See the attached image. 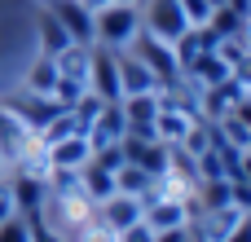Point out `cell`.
I'll return each instance as SVG.
<instances>
[{
  "label": "cell",
  "instance_id": "1",
  "mask_svg": "<svg viewBox=\"0 0 251 242\" xmlns=\"http://www.w3.org/2000/svg\"><path fill=\"white\" fill-rule=\"evenodd\" d=\"M141 31V9L137 4H101L93 9V44L101 48H128Z\"/></svg>",
  "mask_w": 251,
  "mask_h": 242
},
{
  "label": "cell",
  "instance_id": "2",
  "mask_svg": "<svg viewBox=\"0 0 251 242\" xmlns=\"http://www.w3.org/2000/svg\"><path fill=\"white\" fill-rule=\"evenodd\" d=\"M132 53L146 62V71L154 75V84H159V88H176V84H181V62H176L172 44H163V40H154V35L137 31V40H132Z\"/></svg>",
  "mask_w": 251,
  "mask_h": 242
},
{
  "label": "cell",
  "instance_id": "3",
  "mask_svg": "<svg viewBox=\"0 0 251 242\" xmlns=\"http://www.w3.org/2000/svg\"><path fill=\"white\" fill-rule=\"evenodd\" d=\"M141 4H146V9H141V31H146V35H154V40H163V44H176V40L190 31L181 0H141Z\"/></svg>",
  "mask_w": 251,
  "mask_h": 242
},
{
  "label": "cell",
  "instance_id": "4",
  "mask_svg": "<svg viewBox=\"0 0 251 242\" xmlns=\"http://www.w3.org/2000/svg\"><path fill=\"white\" fill-rule=\"evenodd\" d=\"M119 150H124V163L150 172L154 181L172 172V145H163V141H154V137H132V132H124V137H119Z\"/></svg>",
  "mask_w": 251,
  "mask_h": 242
},
{
  "label": "cell",
  "instance_id": "5",
  "mask_svg": "<svg viewBox=\"0 0 251 242\" xmlns=\"http://www.w3.org/2000/svg\"><path fill=\"white\" fill-rule=\"evenodd\" d=\"M9 194H13V216H22V220H40L44 216V207H49V185H44V176H35V172H18L13 181H9Z\"/></svg>",
  "mask_w": 251,
  "mask_h": 242
},
{
  "label": "cell",
  "instance_id": "6",
  "mask_svg": "<svg viewBox=\"0 0 251 242\" xmlns=\"http://www.w3.org/2000/svg\"><path fill=\"white\" fill-rule=\"evenodd\" d=\"M88 93L101 101H119V66H115V48L93 44L88 48Z\"/></svg>",
  "mask_w": 251,
  "mask_h": 242
},
{
  "label": "cell",
  "instance_id": "7",
  "mask_svg": "<svg viewBox=\"0 0 251 242\" xmlns=\"http://www.w3.org/2000/svg\"><path fill=\"white\" fill-rule=\"evenodd\" d=\"M146 229L150 234H163V229H181V225H190V212H185V203L176 198V194H150L146 198Z\"/></svg>",
  "mask_w": 251,
  "mask_h": 242
},
{
  "label": "cell",
  "instance_id": "8",
  "mask_svg": "<svg viewBox=\"0 0 251 242\" xmlns=\"http://www.w3.org/2000/svg\"><path fill=\"white\" fill-rule=\"evenodd\" d=\"M9 110L18 115V123H22L26 132H44V128H49V123H53L66 106H62L57 97H35V93H26V97H18Z\"/></svg>",
  "mask_w": 251,
  "mask_h": 242
},
{
  "label": "cell",
  "instance_id": "9",
  "mask_svg": "<svg viewBox=\"0 0 251 242\" xmlns=\"http://www.w3.org/2000/svg\"><path fill=\"white\" fill-rule=\"evenodd\" d=\"M115 66H119V97H132V93H159L154 75L146 71V62H141L132 48H115Z\"/></svg>",
  "mask_w": 251,
  "mask_h": 242
},
{
  "label": "cell",
  "instance_id": "10",
  "mask_svg": "<svg viewBox=\"0 0 251 242\" xmlns=\"http://www.w3.org/2000/svg\"><path fill=\"white\" fill-rule=\"evenodd\" d=\"M141 216H146V203H141L137 194H119V190H115V194L101 203V229H106V234H124V229L137 225Z\"/></svg>",
  "mask_w": 251,
  "mask_h": 242
},
{
  "label": "cell",
  "instance_id": "11",
  "mask_svg": "<svg viewBox=\"0 0 251 242\" xmlns=\"http://www.w3.org/2000/svg\"><path fill=\"white\" fill-rule=\"evenodd\" d=\"M44 159L53 172H79L93 159V145H88V137H62V141L44 145Z\"/></svg>",
  "mask_w": 251,
  "mask_h": 242
},
{
  "label": "cell",
  "instance_id": "12",
  "mask_svg": "<svg viewBox=\"0 0 251 242\" xmlns=\"http://www.w3.org/2000/svg\"><path fill=\"white\" fill-rule=\"evenodd\" d=\"M49 9H53V18L66 26V35L75 44H93V9L88 4H79V0H53Z\"/></svg>",
  "mask_w": 251,
  "mask_h": 242
},
{
  "label": "cell",
  "instance_id": "13",
  "mask_svg": "<svg viewBox=\"0 0 251 242\" xmlns=\"http://www.w3.org/2000/svg\"><path fill=\"white\" fill-rule=\"evenodd\" d=\"M124 132H128V123H124V110H119V101H106V106L97 110L93 128H88V145H93V150H101V145H115Z\"/></svg>",
  "mask_w": 251,
  "mask_h": 242
},
{
  "label": "cell",
  "instance_id": "14",
  "mask_svg": "<svg viewBox=\"0 0 251 242\" xmlns=\"http://www.w3.org/2000/svg\"><path fill=\"white\" fill-rule=\"evenodd\" d=\"M79 194H88V198L106 203V198L115 194V172H110V168H101L97 159H88V163L79 168Z\"/></svg>",
  "mask_w": 251,
  "mask_h": 242
},
{
  "label": "cell",
  "instance_id": "15",
  "mask_svg": "<svg viewBox=\"0 0 251 242\" xmlns=\"http://www.w3.org/2000/svg\"><path fill=\"white\" fill-rule=\"evenodd\" d=\"M53 88H57V57L40 53L35 66L26 71V93H35V97H53Z\"/></svg>",
  "mask_w": 251,
  "mask_h": 242
},
{
  "label": "cell",
  "instance_id": "16",
  "mask_svg": "<svg viewBox=\"0 0 251 242\" xmlns=\"http://www.w3.org/2000/svg\"><path fill=\"white\" fill-rule=\"evenodd\" d=\"M154 185H159V181H154L150 172L132 168V163H124V168L115 172V190H119V194H137L141 203H146V194H154Z\"/></svg>",
  "mask_w": 251,
  "mask_h": 242
},
{
  "label": "cell",
  "instance_id": "17",
  "mask_svg": "<svg viewBox=\"0 0 251 242\" xmlns=\"http://www.w3.org/2000/svg\"><path fill=\"white\" fill-rule=\"evenodd\" d=\"M40 40H44V53H49V57H57V53H66V48L75 44V40L66 35V26L53 18V9L40 13Z\"/></svg>",
  "mask_w": 251,
  "mask_h": 242
},
{
  "label": "cell",
  "instance_id": "18",
  "mask_svg": "<svg viewBox=\"0 0 251 242\" xmlns=\"http://www.w3.org/2000/svg\"><path fill=\"white\" fill-rule=\"evenodd\" d=\"M0 242H31V220H22V216L0 220Z\"/></svg>",
  "mask_w": 251,
  "mask_h": 242
},
{
  "label": "cell",
  "instance_id": "19",
  "mask_svg": "<svg viewBox=\"0 0 251 242\" xmlns=\"http://www.w3.org/2000/svg\"><path fill=\"white\" fill-rule=\"evenodd\" d=\"M181 9H185V22H190V26H207L212 13H216L207 0H181Z\"/></svg>",
  "mask_w": 251,
  "mask_h": 242
},
{
  "label": "cell",
  "instance_id": "20",
  "mask_svg": "<svg viewBox=\"0 0 251 242\" xmlns=\"http://www.w3.org/2000/svg\"><path fill=\"white\" fill-rule=\"evenodd\" d=\"M115 242H154V234L146 229V220H137V225H128L124 234H115Z\"/></svg>",
  "mask_w": 251,
  "mask_h": 242
},
{
  "label": "cell",
  "instance_id": "21",
  "mask_svg": "<svg viewBox=\"0 0 251 242\" xmlns=\"http://www.w3.org/2000/svg\"><path fill=\"white\" fill-rule=\"evenodd\" d=\"M229 115H234V119H238V123L251 132V93H243V97L234 101V110H229Z\"/></svg>",
  "mask_w": 251,
  "mask_h": 242
},
{
  "label": "cell",
  "instance_id": "22",
  "mask_svg": "<svg viewBox=\"0 0 251 242\" xmlns=\"http://www.w3.org/2000/svg\"><path fill=\"white\" fill-rule=\"evenodd\" d=\"M225 242H251V212L234 225V229H229V234H225Z\"/></svg>",
  "mask_w": 251,
  "mask_h": 242
},
{
  "label": "cell",
  "instance_id": "23",
  "mask_svg": "<svg viewBox=\"0 0 251 242\" xmlns=\"http://www.w3.org/2000/svg\"><path fill=\"white\" fill-rule=\"evenodd\" d=\"M13 216V194H9V181L0 176V220H9Z\"/></svg>",
  "mask_w": 251,
  "mask_h": 242
},
{
  "label": "cell",
  "instance_id": "24",
  "mask_svg": "<svg viewBox=\"0 0 251 242\" xmlns=\"http://www.w3.org/2000/svg\"><path fill=\"white\" fill-rule=\"evenodd\" d=\"M154 242H190V229L181 225V229H163V234H154Z\"/></svg>",
  "mask_w": 251,
  "mask_h": 242
},
{
  "label": "cell",
  "instance_id": "25",
  "mask_svg": "<svg viewBox=\"0 0 251 242\" xmlns=\"http://www.w3.org/2000/svg\"><path fill=\"white\" fill-rule=\"evenodd\" d=\"M207 4H212V9H225V4H229V0H207Z\"/></svg>",
  "mask_w": 251,
  "mask_h": 242
},
{
  "label": "cell",
  "instance_id": "26",
  "mask_svg": "<svg viewBox=\"0 0 251 242\" xmlns=\"http://www.w3.org/2000/svg\"><path fill=\"white\" fill-rule=\"evenodd\" d=\"M0 172H4V168H0Z\"/></svg>",
  "mask_w": 251,
  "mask_h": 242
}]
</instances>
